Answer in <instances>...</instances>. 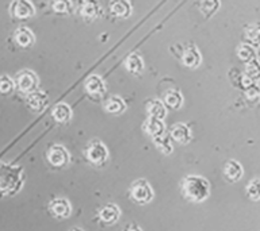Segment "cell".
Instances as JSON below:
<instances>
[{
	"label": "cell",
	"instance_id": "52a82bcc",
	"mask_svg": "<svg viewBox=\"0 0 260 231\" xmlns=\"http://www.w3.org/2000/svg\"><path fill=\"white\" fill-rule=\"evenodd\" d=\"M48 161L53 166H64L69 162V153L64 146H52L48 151Z\"/></svg>",
	"mask_w": 260,
	"mask_h": 231
},
{
	"label": "cell",
	"instance_id": "603a6c76",
	"mask_svg": "<svg viewBox=\"0 0 260 231\" xmlns=\"http://www.w3.org/2000/svg\"><path fill=\"white\" fill-rule=\"evenodd\" d=\"M52 113L57 122H68L71 117H72V109H71L68 104L60 103V104H57L54 107Z\"/></svg>",
	"mask_w": 260,
	"mask_h": 231
},
{
	"label": "cell",
	"instance_id": "1f68e13d",
	"mask_svg": "<svg viewBox=\"0 0 260 231\" xmlns=\"http://www.w3.org/2000/svg\"><path fill=\"white\" fill-rule=\"evenodd\" d=\"M244 92H245V96H247L249 100H256V99L260 96V88L256 84H251Z\"/></svg>",
	"mask_w": 260,
	"mask_h": 231
},
{
	"label": "cell",
	"instance_id": "30bf717a",
	"mask_svg": "<svg viewBox=\"0 0 260 231\" xmlns=\"http://www.w3.org/2000/svg\"><path fill=\"white\" fill-rule=\"evenodd\" d=\"M50 211L53 215H56L57 218H68L71 212H72V207L71 203L67 199H56L49 204Z\"/></svg>",
	"mask_w": 260,
	"mask_h": 231
},
{
	"label": "cell",
	"instance_id": "ffe728a7",
	"mask_svg": "<svg viewBox=\"0 0 260 231\" xmlns=\"http://www.w3.org/2000/svg\"><path fill=\"white\" fill-rule=\"evenodd\" d=\"M146 108H148L149 118H156V119H160V121H161V119H164V117H166L167 109L160 100L148 101Z\"/></svg>",
	"mask_w": 260,
	"mask_h": 231
},
{
	"label": "cell",
	"instance_id": "44dd1931",
	"mask_svg": "<svg viewBox=\"0 0 260 231\" xmlns=\"http://www.w3.org/2000/svg\"><path fill=\"white\" fill-rule=\"evenodd\" d=\"M164 103H166L170 108L178 109L183 104V96L182 93L176 91V89H170L167 91L164 95Z\"/></svg>",
	"mask_w": 260,
	"mask_h": 231
},
{
	"label": "cell",
	"instance_id": "83f0119b",
	"mask_svg": "<svg viewBox=\"0 0 260 231\" xmlns=\"http://www.w3.org/2000/svg\"><path fill=\"white\" fill-rule=\"evenodd\" d=\"M153 141H154V145L157 146L158 150L160 151H162L164 154H170L171 151H172V143H171L170 141V138L167 137V135H160V137H156L153 138Z\"/></svg>",
	"mask_w": 260,
	"mask_h": 231
},
{
	"label": "cell",
	"instance_id": "f1b7e54d",
	"mask_svg": "<svg viewBox=\"0 0 260 231\" xmlns=\"http://www.w3.org/2000/svg\"><path fill=\"white\" fill-rule=\"evenodd\" d=\"M14 88H15V83H14L11 77H8L7 74L0 76V93L2 95L7 96V95L12 93Z\"/></svg>",
	"mask_w": 260,
	"mask_h": 231
},
{
	"label": "cell",
	"instance_id": "f546056e",
	"mask_svg": "<svg viewBox=\"0 0 260 231\" xmlns=\"http://www.w3.org/2000/svg\"><path fill=\"white\" fill-rule=\"evenodd\" d=\"M219 6H221L219 2H202V3H199L201 11L203 12V15L206 16V18H210L218 10Z\"/></svg>",
	"mask_w": 260,
	"mask_h": 231
},
{
	"label": "cell",
	"instance_id": "ba28073f",
	"mask_svg": "<svg viewBox=\"0 0 260 231\" xmlns=\"http://www.w3.org/2000/svg\"><path fill=\"white\" fill-rule=\"evenodd\" d=\"M26 103L32 111H37V112H40L42 109L48 105L49 99L46 96V93L41 92V91H34V92L28 93L27 96H26Z\"/></svg>",
	"mask_w": 260,
	"mask_h": 231
},
{
	"label": "cell",
	"instance_id": "7402d4cb",
	"mask_svg": "<svg viewBox=\"0 0 260 231\" xmlns=\"http://www.w3.org/2000/svg\"><path fill=\"white\" fill-rule=\"evenodd\" d=\"M126 69L129 72L134 73V74H140V73L144 70V62H142V58L138 54H130L127 58H126Z\"/></svg>",
	"mask_w": 260,
	"mask_h": 231
},
{
	"label": "cell",
	"instance_id": "5b68a950",
	"mask_svg": "<svg viewBox=\"0 0 260 231\" xmlns=\"http://www.w3.org/2000/svg\"><path fill=\"white\" fill-rule=\"evenodd\" d=\"M87 158L93 165H102L109 158V150L101 141H92L87 147Z\"/></svg>",
	"mask_w": 260,
	"mask_h": 231
},
{
	"label": "cell",
	"instance_id": "8992f818",
	"mask_svg": "<svg viewBox=\"0 0 260 231\" xmlns=\"http://www.w3.org/2000/svg\"><path fill=\"white\" fill-rule=\"evenodd\" d=\"M10 12L15 19L24 20L34 16L36 10H34V6L27 0H15L10 6Z\"/></svg>",
	"mask_w": 260,
	"mask_h": 231
},
{
	"label": "cell",
	"instance_id": "5bb4252c",
	"mask_svg": "<svg viewBox=\"0 0 260 231\" xmlns=\"http://www.w3.org/2000/svg\"><path fill=\"white\" fill-rule=\"evenodd\" d=\"M171 135L179 143H188L192 138L191 130L183 123H176L171 127Z\"/></svg>",
	"mask_w": 260,
	"mask_h": 231
},
{
	"label": "cell",
	"instance_id": "4fadbf2b",
	"mask_svg": "<svg viewBox=\"0 0 260 231\" xmlns=\"http://www.w3.org/2000/svg\"><path fill=\"white\" fill-rule=\"evenodd\" d=\"M85 89L92 96H102L106 92L105 81L102 80L99 76H96V74H92L85 81Z\"/></svg>",
	"mask_w": 260,
	"mask_h": 231
},
{
	"label": "cell",
	"instance_id": "9a60e30c",
	"mask_svg": "<svg viewBox=\"0 0 260 231\" xmlns=\"http://www.w3.org/2000/svg\"><path fill=\"white\" fill-rule=\"evenodd\" d=\"M119 208H118L115 204H107L99 211V218L103 223L106 224H111V223H115L119 218Z\"/></svg>",
	"mask_w": 260,
	"mask_h": 231
},
{
	"label": "cell",
	"instance_id": "484cf974",
	"mask_svg": "<svg viewBox=\"0 0 260 231\" xmlns=\"http://www.w3.org/2000/svg\"><path fill=\"white\" fill-rule=\"evenodd\" d=\"M237 54H239L240 60H243L244 62H249V61L255 60L256 57L255 49L252 48V46H249L248 44L240 45L239 50H237Z\"/></svg>",
	"mask_w": 260,
	"mask_h": 231
},
{
	"label": "cell",
	"instance_id": "9c48e42d",
	"mask_svg": "<svg viewBox=\"0 0 260 231\" xmlns=\"http://www.w3.org/2000/svg\"><path fill=\"white\" fill-rule=\"evenodd\" d=\"M14 41L16 42V45L19 46V48L27 49L30 48L32 44H34V41H36V36L31 32V30L27 27H18L14 32Z\"/></svg>",
	"mask_w": 260,
	"mask_h": 231
},
{
	"label": "cell",
	"instance_id": "cb8c5ba5",
	"mask_svg": "<svg viewBox=\"0 0 260 231\" xmlns=\"http://www.w3.org/2000/svg\"><path fill=\"white\" fill-rule=\"evenodd\" d=\"M106 109L111 113H121L125 111L126 108V104L125 101L122 100L121 97L118 96H113L110 97L109 100L106 101Z\"/></svg>",
	"mask_w": 260,
	"mask_h": 231
},
{
	"label": "cell",
	"instance_id": "d4e9b609",
	"mask_svg": "<svg viewBox=\"0 0 260 231\" xmlns=\"http://www.w3.org/2000/svg\"><path fill=\"white\" fill-rule=\"evenodd\" d=\"M245 77H248L249 80L253 83V81H257L260 79V62L257 60H252L249 62H247L245 65Z\"/></svg>",
	"mask_w": 260,
	"mask_h": 231
},
{
	"label": "cell",
	"instance_id": "277c9868",
	"mask_svg": "<svg viewBox=\"0 0 260 231\" xmlns=\"http://www.w3.org/2000/svg\"><path fill=\"white\" fill-rule=\"evenodd\" d=\"M132 198L140 204H146L153 199V190L146 180H137L130 189Z\"/></svg>",
	"mask_w": 260,
	"mask_h": 231
},
{
	"label": "cell",
	"instance_id": "8fae6325",
	"mask_svg": "<svg viewBox=\"0 0 260 231\" xmlns=\"http://www.w3.org/2000/svg\"><path fill=\"white\" fill-rule=\"evenodd\" d=\"M223 176H225L228 181H239L240 178L243 177V166H241V164L235 161V160H231L223 166Z\"/></svg>",
	"mask_w": 260,
	"mask_h": 231
},
{
	"label": "cell",
	"instance_id": "e0dca14e",
	"mask_svg": "<svg viewBox=\"0 0 260 231\" xmlns=\"http://www.w3.org/2000/svg\"><path fill=\"white\" fill-rule=\"evenodd\" d=\"M144 130L146 133L152 135L153 138L160 137L164 134V130H166V126L162 123V121L160 119H156V118H149L146 119V122L144 123Z\"/></svg>",
	"mask_w": 260,
	"mask_h": 231
},
{
	"label": "cell",
	"instance_id": "4dcf8cb0",
	"mask_svg": "<svg viewBox=\"0 0 260 231\" xmlns=\"http://www.w3.org/2000/svg\"><path fill=\"white\" fill-rule=\"evenodd\" d=\"M72 8V3L71 2H56L53 3V10L57 14H68Z\"/></svg>",
	"mask_w": 260,
	"mask_h": 231
},
{
	"label": "cell",
	"instance_id": "d6986e66",
	"mask_svg": "<svg viewBox=\"0 0 260 231\" xmlns=\"http://www.w3.org/2000/svg\"><path fill=\"white\" fill-rule=\"evenodd\" d=\"M99 4L95 3V2H84L81 3L80 6V14L81 16L87 20L95 19L98 15H99Z\"/></svg>",
	"mask_w": 260,
	"mask_h": 231
},
{
	"label": "cell",
	"instance_id": "7a4b0ae2",
	"mask_svg": "<svg viewBox=\"0 0 260 231\" xmlns=\"http://www.w3.org/2000/svg\"><path fill=\"white\" fill-rule=\"evenodd\" d=\"M182 192L190 202L201 203L209 198L210 184L201 176H187L182 182Z\"/></svg>",
	"mask_w": 260,
	"mask_h": 231
},
{
	"label": "cell",
	"instance_id": "7c38bea8",
	"mask_svg": "<svg viewBox=\"0 0 260 231\" xmlns=\"http://www.w3.org/2000/svg\"><path fill=\"white\" fill-rule=\"evenodd\" d=\"M182 61L183 64L188 66V68H197L201 64V61H202V57H201V53L195 46L190 45V46H187L184 49V52L182 53Z\"/></svg>",
	"mask_w": 260,
	"mask_h": 231
},
{
	"label": "cell",
	"instance_id": "d6a6232c",
	"mask_svg": "<svg viewBox=\"0 0 260 231\" xmlns=\"http://www.w3.org/2000/svg\"><path fill=\"white\" fill-rule=\"evenodd\" d=\"M126 231H141L138 227H130V228H127Z\"/></svg>",
	"mask_w": 260,
	"mask_h": 231
},
{
	"label": "cell",
	"instance_id": "3957f363",
	"mask_svg": "<svg viewBox=\"0 0 260 231\" xmlns=\"http://www.w3.org/2000/svg\"><path fill=\"white\" fill-rule=\"evenodd\" d=\"M15 87L18 88L19 92L23 93H31L34 92L38 87V77L34 72L28 70V69H24V70H20V72L16 73L15 76Z\"/></svg>",
	"mask_w": 260,
	"mask_h": 231
},
{
	"label": "cell",
	"instance_id": "6da1fadb",
	"mask_svg": "<svg viewBox=\"0 0 260 231\" xmlns=\"http://www.w3.org/2000/svg\"><path fill=\"white\" fill-rule=\"evenodd\" d=\"M23 185V168L0 162V195L14 196Z\"/></svg>",
	"mask_w": 260,
	"mask_h": 231
},
{
	"label": "cell",
	"instance_id": "836d02e7",
	"mask_svg": "<svg viewBox=\"0 0 260 231\" xmlns=\"http://www.w3.org/2000/svg\"><path fill=\"white\" fill-rule=\"evenodd\" d=\"M69 231H83V230H80V228H71Z\"/></svg>",
	"mask_w": 260,
	"mask_h": 231
},
{
	"label": "cell",
	"instance_id": "ac0fdd59",
	"mask_svg": "<svg viewBox=\"0 0 260 231\" xmlns=\"http://www.w3.org/2000/svg\"><path fill=\"white\" fill-rule=\"evenodd\" d=\"M110 11L115 16H119V18H127L132 14V6H130L129 2H125V0L113 2L110 4Z\"/></svg>",
	"mask_w": 260,
	"mask_h": 231
},
{
	"label": "cell",
	"instance_id": "4316f807",
	"mask_svg": "<svg viewBox=\"0 0 260 231\" xmlns=\"http://www.w3.org/2000/svg\"><path fill=\"white\" fill-rule=\"evenodd\" d=\"M245 192H247L248 198L252 200H255V202L260 200V178H253L245 188Z\"/></svg>",
	"mask_w": 260,
	"mask_h": 231
},
{
	"label": "cell",
	"instance_id": "2e32d148",
	"mask_svg": "<svg viewBox=\"0 0 260 231\" xmlns=\"http://www.w3.org/2000/svg\"><path fill=\"white\" fill-rule=\"evenodd\" d=\"M244 36L252 48L260 46V22H255V23L247 26L245 31H244Z\"/></svg>",
	"mask_w": 260,
	"mask_h": 231
}]
</instances>
